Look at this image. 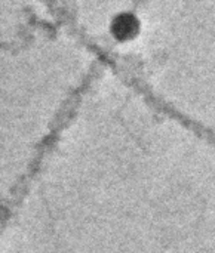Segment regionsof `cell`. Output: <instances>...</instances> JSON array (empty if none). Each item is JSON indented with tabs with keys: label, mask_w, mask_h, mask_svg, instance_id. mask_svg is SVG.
<instances>
[{
	"label": "cell",
	"mask_w": 215,
	"mask_h": 253,
	"mask_svg": "<svg viewBox=\"0 0 215 253\" xmlns=\"http://www.w3.org/2000/svg\"><path fill=\"white\" fill-rule=\"evenodd\" d=\"M137 28H138L137 21H135L132 16H129V15H122V16L114 22V27H113L116 37H119V39H122V40H123V39L132 37V36L137 33Z\"/></svg>",
	"instance_id": "6da1fadb"
}]
</instances>
